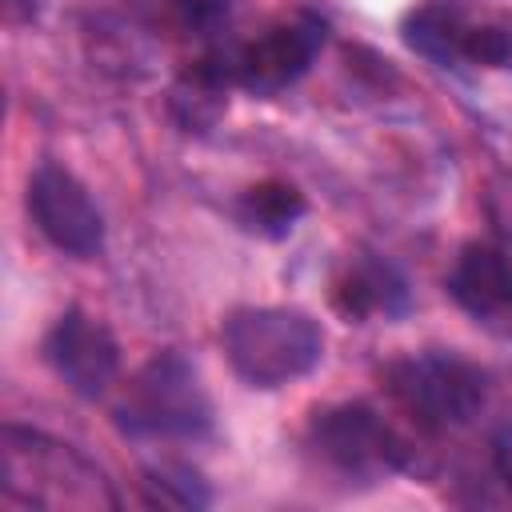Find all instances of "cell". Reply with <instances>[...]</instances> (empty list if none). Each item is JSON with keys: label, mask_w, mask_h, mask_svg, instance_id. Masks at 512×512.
Segmentation results:
<instances>
[{"label": "cell", "mask_w": 512, "mask_h": 512, "mask_svg": "<svg viewBox=\"0 0 512 512\" xmlns=\"http://www.w3.org/2000/svg\"><path fill=\"white\" fill-rule=\"evenodd\" d=\"M232 372L252 388H280L308 376L324 356L320 324L300 308H236L220 324Z\"/></svg>", "instance_id": "1"}, {"label": "cell", "mask_w": 512, "mask_h": 512, "mask_svg": "<svg viewBox=\"0 0 512 512\" xmlns=\"http://www.w3.org/2000/svg\"><path fill=\"white\" fill-rule=\"evenodd\" d=\"M116 428L132 440H200L212 432V400L184 352H156L124 388Z\"/></svg>", "instance_id": "2"}, {"label": "cell", "mask_w": 512, "mask_h": 512, "mask_svg": "<svg viewBox=\"0 0 512 512\" xmlns=\"http://www.w3.org/2000/svg\"><path fill=\"white\" fill-rule=\"evenodd\" d=\"M4 464H0V488H16L32 476L36 480L16 504H36V508H116V496L104 488V476L68 444L48 440L28 428H4Z\"/></svg>", "instance_id": "3"}, {"label": "cell", "mask_w": 512, "mask_h": 512, "mask_svg": "<svg viewBox=\"0 0 512 512\" xmlns=\"http://www.w3.org/2000/svg\"><path fill=\"white\" fill-rule=\"evenodd\" d=\"M388 388L424 428H460L484 408L488 380L452 352H420L388 368Z\"/></svg>", "instance_id": "4"}, {"label": "cell", "mask_w": 512, "mask_h": 512, "mask_svg": "<svg viewBox=\"0 0 512 512\" xmlns=\"http://www.w3.org/2000/svg\"><path fill=\"white\" fill-rule=\"evenodd\" d=\"M312 444L356 480L388 476L404 464V444L372 404H332L312 416Z\"/></svg>", "instance_id": "5"}, {"label": "cell", "mask_w": 512, "mask_h": 512, "mask_svg": "<svg viewBox=\"0 0 512 512\" xmlns=\"http://www.w3.org/2000/svg\"><path fill=\"white\" fill-rule=\"evenodd\" d=\"M324 40H328L324 16H316L308 8L292 12L288 20L272 24L260 40H252L236 52V84L252 96H276L312 68Z\"/></svg>", "instance_id": "6"}, {"label": "cell", "mask_w": 512, "mask_h": 512, "mask_svg": "<svg viewBox=\"0 0 512 512\" xmlns=\"http://www.w3.org/2000/svg\"><path fill=\"white\" fill-rule=\"evenodd\" d=\"M28 216L68 256H96L104 248V216L88 188L60 164H40L28 180Z\"/></svg>", "instance_id": "7"}, {"label": "cell", "mask_w": 512, "mask_h": 512, "mask_svg": "<svg viewBox=\"0 0 512 512\" xmlns=\"http://www.w3.org/2000/svg\"><path fill=\"white\" fill-rule=\"evenodd\" d=\"M44 356L56 368V376L76 392V396H104L108 384L120 372V344L108 332V324H100L96 316H88L84 308H68L48 340H44Z\"/></svg>", "instance_id": "8"}, {"label": "cell", "mask_w": 512, "mask_h": 512, "mask_svg": "<svg viewBox=\"0 0 512 512\" xmlns=\"http://www.w3.org/2000/svg\"><path fill=\"white\" fill-rule=\"evenodd\" d=\"M452 300L484 324H512V260L488 244H468L448 272Z\"/></svg>", "instance_id": "9"}, {"label": "cell", "mask_w": 512, "mask_h": 512, "mask_svg": "<svg viewBox=\"0 0 512 512\" xmlns=\"http://www.w3.org/2000/svg\"><path fill=\"white\" fill-rule=\"evenodd\" d=\"M408 304H412L408 280L384 256L364 252L336 280V308L356 324L368 316H404Z\"/></svg>", "instance_id": "10"}, {"label": "cell", "mask_w": 512, "mask_h": 512, "mask_svg": "<svg viewBox=\"0 0 512 512\" xmlns=\"http://www.w3.org/2000/svg\"><path fill=\"white\" fill-rule=\"evenodd\" d=\"M472 24H464L460 8L452 4H420L404 16V44L412 52H420L424 60H432L436 68H456L464 60V36Z\"/></svg>", "instance_id": "11"}, {"label": "cell", "mask_w": 512, "mask_h": 512, "mask_svg": "<svg viewBox=\"0 0 512 512\" xmlns=\"http://www.w3.org/2000/svg\"><path fill=\"white\" fill-rule=\"evenodd\" d=\"M240 224L268 236V240H280L296 228V220L304 216V196L284 184V180H264V184H252L244 196H240V208H236Z\"/></svg>", "instance_id": "12"}, {"label": "cell", "mask_w": 512, "mask_h": 512, "mask_svg": "<svg viewBox=\"0 0 512 512\" xmlns=\"http://www.w3.org/2000/svg\"><path fill=\"white\" fill-rule=\"evenodd\" d=\"M140 492H144V504H152V508H204L208 504V484L200 480L196 468H188L180 460L144 468Z\"/></svg>", "instance_id": "13"}, {"label": "cell", "mask_w": 512, "mask_h": 512, "mask_svg": "<svg viewBox=\"0 0 512 512\" xmlns=\"http://www.w3.org/2000/svg\"><path fill=\"white\" fill-rule=\"evenodd\" d=\"M464 60H472V64H488V68H504V64H512V32L500 28V24L468 28V36H464Z\"/></svg>", "instance_id": "14"}, {"label": "cell", "mask_w": 512, "mask_h": 512, "mask_svg": "<svg viewBox=\"0 0 512 512\" xmlns=\"http://www.w3.org/2000/svg\"><path fill=\"white\" fill-rule=\"evenodd\" d=\"M172 8L180 12V20H184L192 32L208 36V32H216V28L228 20L232 0H172Z\"/></svg>", "instance_id": "15"}]
</instances>
